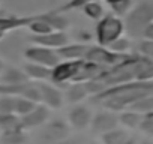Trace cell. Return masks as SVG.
Segmentation results:
<instances>
[{
    "label": "cell",
    "mask_w": 153,
    "mask_h": 144,
    "mask_svg": "<svg viewBox=\"0 0 153 144\" xmlns=\"http://www.w3.org/2000/svg\"><path fill=\"white\" fill-rule=\"evenodd\" d=\"M147 95H153V81H129L107 87L92 101L117 113L128 110L135 101Z\"/></svg>",
    "instance_id": "obj_1"
},
{
    "label": "cell",
    "mask_w": 153,
    "mask_h": 144,
    "mask_svg": "<svg viewBox=\"0 0 153 144\" xmlns=\"http://www.w3.org/2000/svg\"><path fill=\"white\" fill-rule=\"evenodd\" d=\"M123 33L125 21L122 20V17H117L114 14H105L101 20H98L95 27V38L98 45L101 47H108L117 38L123 36Z\"/></svg>",
    "instance_id": "obj_2"
},
{
    "label": "cell",
    "mask_w": 153,
    "mask_h": 144,
    "mask_svg": "<svg viewBox=\"0 0 153 144\" xmlns=\"http://www.w3.org/2000/svg\"><path fill=\"white\" fill-rule=\"evenodd\" d=\"M153 21V3H140L135 5L126 15L125 32L134 38H141L144 27Z\"/></svg>",
    "instance_id": "obj_3"
},
{
    "label": "cell",
    "mask_w": 153,
    "mask_h": 144,
    "mask_svg": "<svg viewBox=\"0 0 153 144\" xmlns=\"http://www.w3.org/2000/svg\"><path fill=\"white\" fill-rule=\"evenodd\" d=\"M84 65V59L80 60H60L56 66L51 68V78L50 83L56 86H63L75 81V78L78 77L80 71Z\"/></svg>",
    "instance_id": "obj_4"
},
{
    "label": "cell",
    "mask_w": 153,
    "mask_h": 144,
    "mask_svg": "<svg viewBox=\"0 0 153 144\" xmlns=\"http://www.w3.org/2000/svg\"><path fill=\"white\" fill-rule=\"evenodd\" d=\"M131 54H119V53H114L111 51L110 48L107 47H101V45H90L86 56H84V60L87 62H92V63H96L102 68H113L119 63H122L123 60H126Z\"/></svg>",
    "instance_id": "obj_5"
},
{
    "label": "cell",
    "mask_w": 153,
    "mask_h": 144,
    "mask_svg": "<svg viewBox=\"0 0 153 144\" xmlns=\"http://www.w3.org/2000/svg\"><path fill=\"white\" fill-rule=\"evenodd\" d=\"M24 57L27 62L32 63H38V65H44L47 68H53L60 62L59 54L56 53L54 48H48V47H42V45H30L29 48H26L24 51Z\"/></svg>",
    "instance_id": "obj_6"
},
{
    "label": "cell",
    "mask_w": 153,
    "mask_h": 144,
    "mask_svg": "<svg viewBox=\"0 0 153 144\" xmlns=\"http://www.w3.org/2000/svg\"><path fill=\"white\" fill-rule=\"evenodd\" d=\"M39 93H41V104L47 105L50 110H57L63 105V92L59 89V86L50 83V81H39L38 83Z\"/></svg>",
    "instance_id": "obj_7"
},
{
    "label": "cell",
    "mask_w": 153,
    "mask_h": 144,
    "mask_svg": "<svg viewBox=\"0 0 153 144\" xmlns=\"http://www.w3.org/2000/svg\"><path fill=\"white\" fill-rule=\"evenodd\" d=\"M69 123L63 120H51L45 122V128L41 132V138L44 141H48L51 144H56L69 135Z\"/></svg>",
    "instance_id": "obj_8"
},
{
    "label": "cell",
    "mask_w": 153,
    "mask_h": 144,
    "mask_svg": "<svg viewBox=\"0 0 153 144\" xmlns=\"http://www.w3.org/2000/svg\"><path fill=\"white\" fill-rule=\"evenodd\" d=\"M92 117H93V113L90 111L87 105L75 104V107H72L71 111L68 113V123L71 128L81 131L90 126Z\"/></svg>",
    "instance_id": "obj_9"
},
{
    "label": "cell",
    "mask_w": 153,
    "mask_h": 144,
    "mask_svg": "<svg viewBox=\"0 0 153 144\" xmlns=\"http://www.w3.org/2000/svg\"><path fill=\"white\" fill-rule=\"evenodd\" d=\"M90 126H92L93 132L102 135V134H105L111 129L119 128V116H116V113L111 111V110L101 111V113H98L92 117Z\"/></svg>",
    "instance_id": "obj_10"
},
{
    "label": "cell",
    "mask_w": 153,
    "mask_h": 144,
    "mask_svg": "<svg viewBox=\"0 0 153 144\" xmlns=\"http://www.w3.org/2000/svg\"><path fill=\"white\" fill-rule=\"evenodd\" d=\"M30 42L35 45H42V47H48V48L56 50V48L66 45L69 42V38L65 33V30H53V32L45 33V35H32Z\"/></svg>",
    "instance_id": "obj_11"
},
{
    "label": "cell",
    "mask_w": 153,
    "mask_h": 144,
    "mask_svg": "<svg viewBox=\"0 0 153 144\" xmlns=\"http://www.w3.org/2000/svg\"><path fill=\"white\" fill-rule=\"evenodd\" d=\"M50 119V108L44 104H36L35 108L27 113L26 116L21 117V126L23 129H32V128H38L45 125V122H48Z\"/></svg>",
    "instance_id": "obj_12"
},
{
    "label": "cell",
    "mask_w": 153,
    "mask_h": 144,
    "mask_svg": "<svg viewBox=\"0 0 153 144\" xmlns=\"http://www.w3.org/2000/svg\"><path fill=\"white\" fill-rule=\"evenodd\" d=\"M36 15H27V17L6 15V17H0V41H2L9 32H14V30L21 29V27H27L36 18Z\"/></svg>",
    "instance_id": "obj_13"
},
{
    "label": "cell",
    "mask_w": 153,
    "mask_h": 144,
    "mask_svg": "<svg viewBox=\"0 0 153 144\" xmlns=\"http://www.w3.org/2000/svg\"><path fill=\"white\" fill-rule=\"evenodd\" d=\"M90 45L86 44H66L60 48H56V53L59 54L60 60H80L84 59L87 50Z\"/></svg>",
    "instance_id": "obj_14"
},
{
    "label": "cell",
    "mask_w": 153,
    "mask_h": 144,
    "mask_svg": "<svg viewBox=\"0 0 153 144\" xmlns=\"http://www.w3.org/2000/svg\"><path fill=\"white\" fill-rule=\"evenodd\" d=\"M26 77L30 80V81H50L51 78V68H47L44 65H38V63H32V62H27L23 68Z\"/></svg>",
    "instance_id": "obj_15"
},
{
    "label": "cell",
    "mask_w": 153,
    "mask_h": 144,
    "mask_svg": "<svg viewBox=\"0 0 153 144\" xmlns=\"http://www.w3.org/2000/svg\"><path fill=\"white\" fill-rule=\"evenodd\" d=\"M87 96H89V92L86 89V84L81 83V81H72V83H69V86L66 87V90L63 93L65 101L69 102V104H80Z\"/></svg>",
    "instance_id": "obj_16"
},
{
    "label": "cell",
    "mask_w": 153,
    "mask_h": 144,
    "mask_svg": "<svg viewBox=\"0 0 153 144\" xmlns=\"http://www.w3.org/2000/svg\"><path fill=\"white\" fill-rule=\"evenodd\" d=\"M29 78L26 77L24 71L18 69L15 66H3V71L0 74V84L11 86V84H20L27 81Z\"/></svg>",
    "instance_id": "obj_17"
},
{
    "label": "cell",
    "mask_w": 153,
    "mask_h": 144,
    "mask_svg": "<svg viewBox=\"0 0 153 144\" xmlns=\"http://www.w3.org/2000/svg\"><path fill=\"white\" fill-rule=\"evenodd\" d=\"M143 117H144V114H141V113H137L134 110H126L120 114L119 123H122L125 128H129V129H140V126L143 123Z\"/></svg>",
    "instance_id": "obj_18"
},
{
    "label": "cell",
    "mask_w": 153,
    "mask_h": 144,
    "mask_svg": "<svg viewBox=\"0 0 153 144\" xmlns=\"http://www.w3.org/2000/svg\"><path fill=\"white\" fill-rule=\"evenodd\" d=\"M27 137L24 129H9L0 131V143L2 144H26Z\"/></svg>",
    "instance_id": "obj_19"
},
{
    "label": "cell",
    "mask_w": 153,
    "mask_h": 144,
    "mask_svg": "<svg viewBox=\"0 0 153 144\" xmlns=\"http://www.w3.org/2000/svg\"><path fill=\"white\" fill-rule=\"evenodd\" d=\"M80 9L83 11V14H84L87 18L95 20V21L101 20V18L105 15V9H104V5L101 3V0H93V2H87V3H84Z\"/></svg>",
    "instance_id": "obj_20"
},
{
    "label": "cell",
    "mask_w": 153,
    "mask_h": 144,
    "mask_svg": "<svg viewBox=\"0 0 153 144\" xmlns=\"http://www.w3.org/2000/svg\"><path fill=\"white\" fill-rule=\"evenodd\" d=\"M105 3L110 8L111 14H114L117 17L128 15V12L135 6L134 0H105Z\"/></svg>",
    "instance_id": "obj_21"
},
{
    "label": "cell",
    "mask_w": 153,
    "mask_h": 144,
    "mask_svg": "<svg viewBox=\"0 0 153 144\" xmlns=\"http://www.w3.org/2000/svg\"><path fill=\"white\" fill-rule=\"evenodd\" d=\"M129 135L123 131V129H111L105 134L101 135V140H102V144H125L128 141Z\"/></svg>",
    "instance_id": "obj_22"
},
{
    "label": "cell",
    "mask_w": 153,
    "mask_h": 144,
    "mask_svg": "<svg viewBox=\"0 0 153 144\" xmlns=\"http://www.w3.org/2000/svg\"><path fill=\"white\" fill-rule=\"evenodd\" d=\"M23 129L21 117L17 114H0V131Z\"/></svg>",
    "instance_id": "obj_23"
},
{
    "label": "cell",
    "mask_w": 153,
    "mask_h": 144,
    "mask_svg": "<svg viewBox=\"0 0 153 144\" xmlns=\"http://www.w3.org/2000/svg\"><path fill=\"white\" fill-rule=\"evenodd\" d=\"M128 110H134V111L141 113V114L152 113V111H153V95H147V96L140 98V99L135 101Z\"/></svg>",
    "instance_id": "obj_24"
},
{
    "label": "cell",
    "mask_w": 153,
    "mask_h": 144,
    "mask_svg": "<svg viewBox=\"0 0 153 144\" xmlns=\"http://www.w3.org/2000/svg\"><path fill=\"white\" fill-rule=\"evenodd\" d=\"M36 102L27 99V98H23V96H15V114L23 117L26 116L27 113H30L33 108H35Z\"/></svg>",
    "instance_id": "obj_25"
},
{
    "label": "cell",
    "mask_w": 153,
    "mask_h": 144,
    "mask_svg": "<svg viewBox=\"0 0 153 144\" xmlns=\"http://www.w3.org/2000/svg\"><path fill=\"white\" fill-rule=\"evenodd\" d=\"M107 48H110L111 51L114 53H119V54H129V50H131V41L125 36H120L117 38L114 42H111Z\"/></svg>",
    "instance_id": "obj_26"
},
{
    "label": "cell",
    "mask_w": 153,
    "mask_h": 144,
    "mask_svg": "<svg viewBox=\"0 0 153 144\" xmlns=\"http://www.w3.org/2000/svg\"><path fill=\"white\" fill-rule=\"evenodd\" d=\"M0 114H15V96L0 95Z\"/></svg>",
    "instance_id": "obj_27"
},
{
    "label": "cell",
    "mask_w": 153,
    "mask_h": 144,
    "mask_svg": "<svg viewBox=\"0 0 153 144\" xmlns=\"http://www.w3.org/2000/svg\"><path fill=\"white\" fill-rule=\"evenodd\" d=\"M138 51H140V56L141 57L149 59V60H153V41L143 39L138 44Z\"/></svg>",
    "instance_id": "obj_28"
},
{
    "label": "cell",
    "mask_w": 153,
    "mask_h": 144,
    "mask_svg": "<svg viewBox=\"0 0 153 144\" xmlns=\"http://www.w3.org/2000/svg\"><path fill=\"white\" fill-rule=\"evenodd\" d=\"M87 2H93V0H68L65 5H62L57 12H69V11H75V9H80L84 3Z\"/></svg>",
    "instance_id": "obj_29"
},
{
    "label": "cell",
    "mask_w": 153,
    "mask_h": 144,
    "mask_svg": "<svg viewBox=\"0 0 153 144\" xmlns=\"http://www.w3.org/2000/svg\"><path fill=\"white\" fill-rule=\"evenodd\" d=\"M140 129H141L143 132H146L147 135H152V137H153V111L144 114L143 123H141Z\"/></svg>",
    "instance_id": "obj_30"
},
{
    "label": "cell",
    "mask_w": 153,
    "mask_h": 144,
    "mask_svg": "<svg viewBox=\"0 0 153 144\" xmlns=\"http://www.w3.org/2000/svg\"><path fill=\"white\" fill-rule=\"evenodd\" d=\"M141 38L153 41V21H150V23L144 27V30H143V33H141Z\"/></svg>",
    "instance_id": "obj_31"
},
{
    "label": "cell",
    "mask_w": 153,
    "mask_h": 144,
    "mask_svg": "<svg viewBox=\"0 0 153 144\" xmlns=\"http://www.w3.org/2000/svg\"><path fill=\"white\" fill-rule=\"evenodd\" d=\"M56 144H78V141H76V140H68V138H65V140H62V141H59V143H56Z\"/></svg>",
    "instance_id": "obj_32"
},
{
    "label": "cell",
    "mask_w": 153,
    "mask_h": 144,
    "mask_svg": "<svg viewBox=\"0 0 153 144\" xmlns=\"http://www.w3.org/2000/svg\"><path fill=\"white\" fill-rule=\"evenodd\" d=\"M125 144H138V141H137L135 138H128V141H126Z\"/></svg>",
    "instance_id": "obj_33"
},
{
    "label": "cell",
    "mask_w": 153,
    "mask_h": 144,
    "mask_svg": "<svg viewBox=\"0 0 153 144\" xmlns=\"http://www.w3.org/2000/svg\"><path fill=\"white\" fill-rule=\"evenodd\" d=\"M3 66H5V65H3L2 59H0V74H2V71H3Z\"/></svg>",
    "instance_id": "obj_34"
},
{
    "label": "cell",
    "mask_w": 153,
    "mask_h": 144,
    "mask_svg": "<svg viewBox=\"0 0 153 144\" xmlns=\"http://www.w3.org/2000/svg\"><path fill=\"white\" fill-rule=\"evenodd\" d=\"M141 144H153V143H141Z\"/></svg>",
    "instance_id": "obj_35"
}]
</instances>
